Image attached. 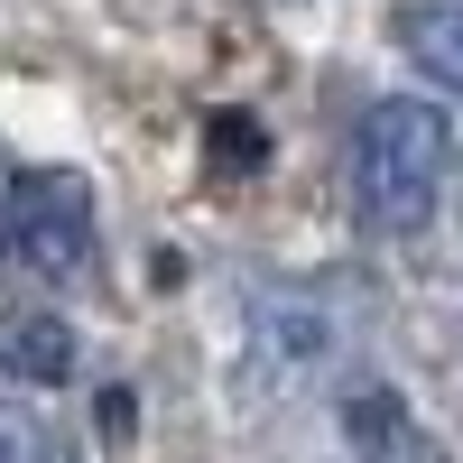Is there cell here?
<instances>
[{"mask_svg": "<svg viewBox=\"0 0 463 463\" xmlns=\"http://www.w3.org/2000/svg\"><path fill=\"white\" fill-rule=\"evenodd\" d=\"M0 250L47 269V279H84L93 269V195H84V176L28 167L10 195H0Z\"/></svg>", "mask_w": 463, "mask_h": 463, "instance_id": "7a4b0ae2", "label": "cell"}, {"mask_svg": "<svg viewBox=\"0 0 463 463\" xmlns=\"http://www.w3.org/2000/svg\"><path fill=\"white\" fill-rule=\"evenodd\" d=\"M399 47L427 84L463 93V0H408L399 10Z\"/></svg>", "mask_w": 463, "mask_h": 463, "instance_id": "3957f363", "label": "cell"}, {"mask_svg": "<svg viewBox=\"0 0 463 463\" xmlns=\"http://www.w3.org/2000/svg\"><path fill=\"white\" fill-rule=\"evenodd\" d=\"M0 371H19V380H65V371H74L65 316H0Z\"/></svg>", "mask_w": 463, "mask_h": 463, "instance_id": "277c9868", "label": "cell"}, {"mask_svg": "<svg viewBox=\"0 0 463 463\" xmlns=\"http://www.w3.org/2000/svg\"><path fill=\"white\" fill-rule=\"evenodd\" d=\"M445 167H454V121L427 93L371 102L353 130V213L371 232H417L445 204Z\"/></svg>", "mask_w": 463, "mask_h": 463, "instance_id": "6da1fadb", "label": "cell"}, {"mask_svg": "<svg viewBox=\"0 0 463 463\" xmlns=\"http://www.w3.org/2000/svg\"><path fill=\"white\" fill-rule=\"evenodd\" d=\"M0 463H37V427L19 408H0Z\"/></svg>", "mask_w": 463, "mask_h": 463, "instance_id": "5b68a950", "label": "cell"}]
</instances>
